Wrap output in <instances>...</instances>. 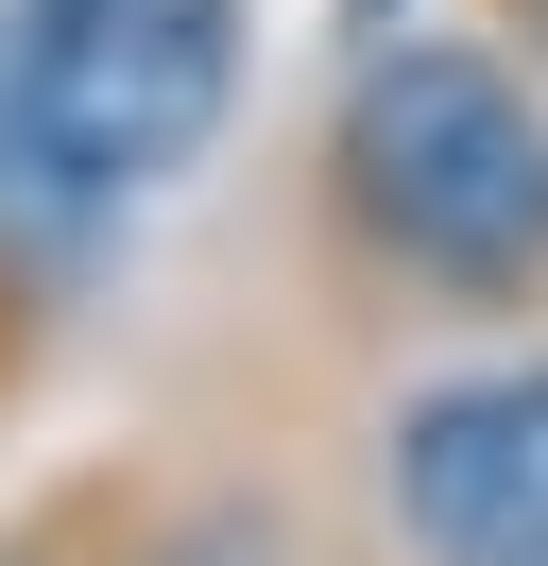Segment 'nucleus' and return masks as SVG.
I'll list each match as a JSON object with an SVG mask.
<instances>
[{"label":"nucleus","mask_w":548,"mask_h":566,"mask_svg":"<svg viewBox=\"0 0 548 566\" xmlns=\"http://www.w3.org/2000/svg\"><path fill=\"white\" fill-rule=\"evenodd\" d=\"M342 207L377 258L445 292H531L548 275V120L497 52L445 35H377L342 86Z\"/></svg>","instance_id":"nucleus-1"},{"label":"nucleus","mask_w":548,"mask_h":566,"mask_svg":"<svg viewBox=\"0 0 548 566\" xmlns=\"http://www.w3.org/2000/svg\"><path fill=\"white\" fill-rule=\"evenodd\" d=\"M394 515L429 566H548V360L411 395L394 429Z\"/></svg>","instance_id":"nucleus-3"},{"label":"nucleus","mask_w":548,"mask_h":566,"mask_svg":"<svg viewBox=\"0 0 548 566\" xmlns=\"http://www.w3.org/2000/svg\"><path fill=\"white\" fill-rule=\"evenodd\" d=\"M18 138L52 189H155L240 86V0H18Z\"/></svg>","instance_id":"nucleus-2"},{"label":"nucleus","mask_w":548,"mask_h":566,"mask_svg":"<svg viewBox=\"0 0 548 566\" xmlns=\"http://www.w3.org/2000/svg\"><path fill=\"white\" fill-rule=\"evenodd\" d=\"M34 172V138H18V52H0V189Z\"/></svg>","instance_id":"nucleus-4"},{"label":"nucleus","mask_w":548,"mask_h":566,"mask_svg":"<svg viewBox=\"0 0 548 566\" xmlns=\"http://www.w3.org/2000/svg\"><path fill=\"white\" fill-rule=\"evenodd\" d=\"M531 35H548V0H531Z\"/></svg>","instance_id":"nucleus-6"},{"label":"nucleus","mask_w":548,"mask_h":566,"mask_svg":"<svg viewBox=\"0 0 548 566\" xmlns=\"http://www.w3.org/2000/svg\"><path fill=\"white\" fill-rule=\"evenodd\" d=\"M342 18H360V35H377V18H394V0H342Z\"/></svg>","instance_id":"nucleus-5"}]
</instances>
